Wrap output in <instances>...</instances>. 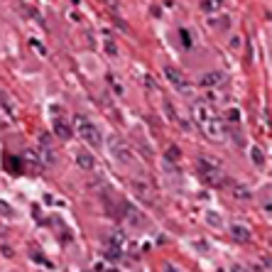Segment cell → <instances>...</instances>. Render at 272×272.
I'll return each mask as SVG.
<instances>
[{
  "label": "cell",
  "instance_id": "obj_3",
  "mask_svg": "<svg viewBox=\"0 0 272 272\" xmlns=\"http://www.w3.org/2000/svg\"><path fill=\"white\" fill-rule=\"evenodd\" d=\"M196 167H199V172H201V179H206L208 184H221L223 169H221V162H218V160H214V157H201Z\"/></svg>",
  "mask_w": 272,
  "mask_h": 272
},
{
  "label": "cell",
  "instance_id": "obj_12",
  "mask_svg": "<svg viewBox=\"0 0 272 272\" xmlns=\"http://www.w3.org/2000/svg\"><path fill=\"white\" fill-rule=\"evenodd\" d=\"M167 155H169V162H177V160H179V150H177V147H169V152H167Z\"/></svg>",
  "mask_w": 272,
  "mask_h": 272
},
{
  "label": "cell",
  "instance_id": "obj_8",
  "mask_svg": "<svg viewBox=\"0 0 272 272\" xmlns=\"http://www.w3.org/2000/svg\"><path fill=\"white\" fill-rule=\"evenodd\" d=\"M231 231H233V238H235V240H243V243H248V240H250V231H248V228H243V226H233Z\"/></svg>",
  "mask_w": 272,
  "mask_h": 272
},
{
  "label": "cell",
  "instance_id": "obj_6",
  "mask_svg": "<svg viewBox=\"0 0 272 272\" xmlns=\"http://www.w3.org/2000/svg\"><path fill=\"white\" fill-rule=\"evenodd\" d=\"M226 81V74H221V71H211V74H204L199 83L204 86V88H214V86H221V83Z\"/></svg>",
  "mask_w": 272,
  "mask_h": 272
},
{
  "label": "cell",
  "instance_id": "obj_2",
  "mask_svg": "<svg viewBox=\"0 0 272 272\" xmlns=\"http://www.w3.org/2000/svg\"><path fill=\"white\" fill-rule=\"evenodd\" d=\"M74 125H76V133H79V137H81L83 142H88L91 147H101V142H103L101 137L103 135H101V130H98L86 115H76V118H74Z\"/></svg>",
  "mask_w": 272,
  "mask_h": 272
},
{
  "label": "cell",
  "instance_id": "obj_4",
  "mask_svg": "<svg viewBox=\"0 0 272 272\" xmlns=\"http://www.w3.org/2000/svg\"><path fill=\"white\" fill-rule=\"evenodd\" d=\"M108 147H110V152H113V157L118 160V162H133V152L128 150V145L123 142L120 137H110L108 140Z\"/></svg>",
  "mask_w": 272,
  "mask_h": 272
},
{
  "label": "cell",
  "instance_id": "obj_10",
  "mask_svg": "<svg viewBox=\"0 0 272 272\" xmlns=\"http://www.w3.org/2000/svg\"><path fill=\"white\" fill-rule=\"evenodd\" d=\"M179 37H182V44H184L187 49H189L191 44H194V40H191V32H189V29H179Z\"/></svg>",
  "mask_w": 272,
  "mask_h": 272
},
{
  "label": "cell",
  "instance_id": "obj_14",
  "mask_svg": "<svg viewBox=\"0 0 272 272\" xmlns=\"http://www.w3.org/2000/svg\"><path fill=\"white\" fill-rule=\"evenodd\" d=\"M233 272H248V270H245V267H240V265H238V267H233Z\"/></svg>",
  "mask_w": 272,
  "mask_h": 272
},
{
  "label": "cell",
  "instance_id": "obj_13",
  "mask_svg": "<svg viewBox=\"0 0 272 272\" xmlns=\"http://www.w3.org/2000/svg\"><path fill=\"white\" fill-rule=\"evenodd\" d=\"M228 120L238 123V120H240V113H238V110H231V113H228Z\"/></svg>",
  "mask_w": 272,
  "mask_h": 272
},
{
  "label": "cell",
  "instance_id": "obj_9",
  "mask_svg": "<svg viewBox=\"0 0 272 272\" xmlns=\"http://www.w3.org/2000/svg\"><path fill=\"white\" fill-rule=\"evenodd\" d=\"M76 162L81 164L83 169H91V167H94V157H91L88 152H76Z\"/></svg>",
  "mask_w": 272,
  "mask_h": 272
},
{
  "label": "cell",
  "instance_id": "obj_1",
  "mask_svg": "<svg viewBox=\"0 0 272 272\" xmlns=\"http://www.w3.org/2000/svg\"><path fill=\"white\" fill-rule=\"evenodd\" d=\"M191 113H194V123L199 125V130H201L206 137L221 140V135H223V123L214 115V110L208 108L206 103H196Z\"/></svg>",
  "mask_w": 272,
  "mask_h": 272
},
{
  "label": "cell",
  "instance_id": "obj_7",
  "mask_svg": "<svg viewBox=\"0 0 272 272\" xmlns=\"http://www.w3.org/2000/svg\"><path fill=\"white\" fill-rule=\"evenodd\" d=\"M54 133H56V137L67 140V137H71V128H69L62 118H54Z\"/></svg>",
  "mask_w": 272,
  "mask_h": 272
},
{
  "label": "cell",
  "instance_id": "obj_5",
  "mask_svg": "<svg viewBox=\"0 0 272 272\" xmlns=\"http://www.w3.org/2000/svg\"><path fill=\"white\" fill-rule=\"evenodd\" d=\"M164 76H167V81L172 83V86H177L182 94H184V91H189V83H187V79H184V76H182L174 67H164Z\"/></svg>",
  "mask_w": 272,
  "mask_h": 272
},
{
  "label": "cell",
  "instance_id": "obj_11",
  "mask_svg": "<svg viewBox=\"0 0 272 272\" xmlns=\"http://www.w3.org/2000/svg\"><path fill=\"white\" fill-rule=\"evenodd\" d=\"M253 162L258 164V167L260 164H265V152L260 150V147H253Z\"/></svg>",
  "mask_w": 272,
  "mask_h": 272
}]
</instances>
